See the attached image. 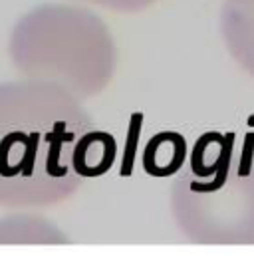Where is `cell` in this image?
Returning <instances> with one entry per match:
<instances>
[{
  "label": "cell",
  "mask_w": 254,
  "mask_h": 256,
  "mask_svg": "<svg viewBox=\"0 0 254 256\" xmlns=\"http://www.w3.org/2000/svg\"><path fill=\"white\" fill-rule=\"evenodd\" d=\"M94 120L60 84H0V206H52L80 189V147Z\"/></svg>",
  "instance_id": "cell-1"
},
{
  "label": "cell",
  "mask_w": 254,
  "mask_h": 256,
  "mask_svg": "<svg viewBox=\"0 0 254 256\" xmlns=\"http://www.w3.org/2000/svg\"><path fill=\"white\" fill-rule=\"evenodd\" d=\"M116 139L110 133L90 129L80 147V173L84 179L104 175L116 161Z\"/></svg>",
  "instance_id": "cell-3"
},
{
  "label": "cell",
  "mask_w": 254,
  "mask_h": 256,
  "mask_svg": "<svg viewBox=\"0 0 254 256\" xmlns=\"http://www.w3.org/2000/svg\"><path fill=\"white\" fill-rule=\"evenodd\" d=\"M185 159V141L177 133H161L147 143L143 165L149 175L165 177L181 169Z\"/></svg>",
  "instance_id": "cell-2"
}]
</instances>
